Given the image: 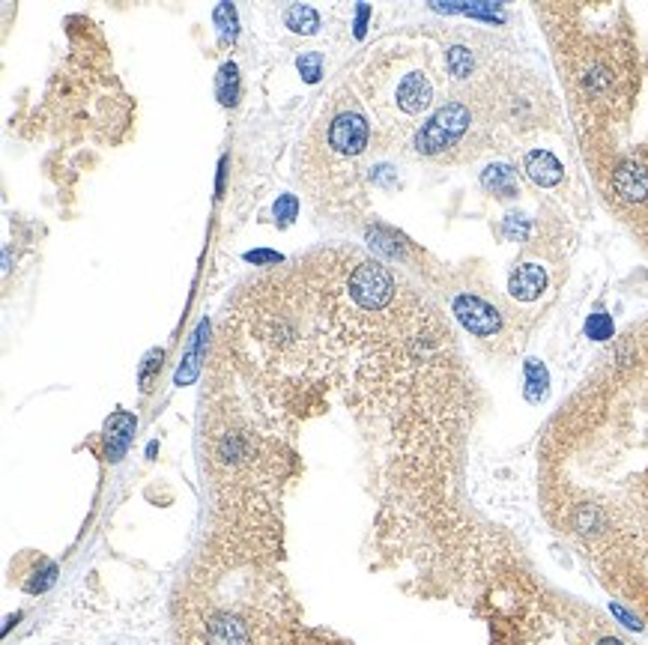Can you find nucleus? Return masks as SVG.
<instances>
[{"instance_id": "f257e3e1", "label": "nucleus", "mask_w": 648, "mask_h": 645, "mask_svg": "<svg viewBox=\"0 0 648 645\" xmlns=\"http://www.w3.org/2000/svg\"><path fill=\"white\" fill-rule=\"evenodd\" d=\"M371 129L365 114L344 99L341 93L323 108V117L314 123L302 144L305 168L299 177H305L308 189L323 198H347L356 195L359 177H362V156L368 153Z\"/></svg>"}, {"instance_id": "f03ea898", "label": "nucleus", "mask_w": 648, "mask_h": 645, "mask_svg": "<svg viewBox=\"0 0 648 645\" xmlns=\"http://www.w3.org/2000/svg\"><path fill=\"white\" fill-rule=\"evenodd\" d=\"M359 93L386 135H404L431 114L436 84L413 48H377L359 72Z\"/></svg>"}, {"instance_id": "7ed1b4c3", "label": "nucleus", "mask_w": 648, "mask_h": 645, "mask_svg": "<svg viewBox=\"0 0 648 645\" xmlns=\"http://www.w3.org/2000/svg\"><path fill=\"white\" fill-rule=\"evenodd\" d=\"M472 129V108L460 99L439 105L431 117L413 132V150L425 159H442L463 144Z\"/></svg>"}, {"instance_id": "20e7f679", "label": "nucleus", "mask_w": 648, "mask_h": 645, "mask_svg": "<svg viewBox=\"0 0 648 645\" xmlns=\"http://www.w3.org/2000/svg\"><path fill=\"white\" fill-rule=\"evenodd\" d=\"M454 317L472 332V335H478V338H490V335H496L499 329H502V317H499V311L490 305V302H484V299H478V296H472V293H460L457 299H454Z\"/></svg>"}, {"instance_id": "39448f33", "label": "nucleus", "mask_w": 648, "mask_h": 645, "mask_svg": "<svg viewBox=\"0 0 648 645\" xmlns=\"http://www.w3.org/2000/svg\"><path fill=\"white\" fill-rule=\"evenodd\" d=\"M616 192L628 204H646L648 201V165L643 159H628L616 171Z\"/></svg>"}, {"instance_id": "423d86ee", "label": "nucleus", "mask_w": 648, "mask_h": 645, "mask_svg": "<svg viewBox=\"0 0 648 645\" xmlns=\"http://www.w3.org/2000/svg\"><path fill=\"white\" fill-rule=\"evenodd\" d=\"M523 171H526V177H529L535 186H541V189H553V186H559L562 177H565L559 159H556L550 150H529V153L523 156Z\"/></svg>"}, {"instance_id": "0eeeda50", "label": "nucleus", "mask_w": 648, "mask_h": 645, "mask_svg": "<svg viewBox=\"0 0 648 645\" xmlns=\"http://www.w3.org/2000/svg\"><path fill=\"white\" fill-rule=\"evenodd\" d=\"M508 290L520 302H535L547 290V272H544V266H538V263H520L511 272V278H508Z\"/></svg>"}, {"instance_id": "6e6552de", "label": "nucleus", "mask_w": 648, "mask_h": 645, "mask_svg": "<svg viewBox=\"0 0 648 645\" xmlns=\"http://www.w3.org/2000/svg\"><path fill=\"white\" fill-rule=\"evenodd\" d=\"M481 186L496 198H514L517 195V171L508 165H490L481 174Z\"/></svg>"}, {"instance_id": "1a4fd4ad", "label": "nucleus", "mask_w": 648, "mask_h": 645, "mask_svg": "<svg viewBox=\"0 0 648 645\" xmlns=\"http://www.w3.org/2000/svg\"><path fill=\"white\" fill-rule=\"evenodd\" d=\"M135 430V419L129 413H117L111 422H108V457L111 460H120V454L126 451L129 445V436Z\"/></svg>"}, {"instance_id": "9d476101", "label": "nucleus", "mask_w": 648, "mask_h": 645, "mask_svg": "<svg viewBox=\"0 0 648 645\" xmlns=\"http://www.w3.org/2000/svg\"><path fill=\"white\" fill-rule=\"evenodd\" d=\"M547 392H550V374H547V368L538 359H529L526 362V398L532 404H538V401L547 398Z\"/></svg>"}, {"instance_id": "9b49d317", "label": "nucleus", "mask_w": 648, "mask_h": 645, "mask_svg": "<svg viewBox=\"0 0 648 645\" xmlns=\"http://www.w3.org/2000/svg\"><path fill=\"white\" fill-rule=\"evenodd\" d=\"M284 21H287V27L290 30H296V33H314L317 27H320V15L311 9V6H290L287 12H284Z\"/></svg>"}, {"instance_id": "f8f14e48", "label": "nucleus", "mask_w": 648, "mask_h": 645, "mask_svg": "<svg viewBox=\"0 0 648 645\" xmlns=\"http://www.w3.org/2000/svg\"><path fill=\"white\" fill-rule=\"evenodd\" d=\"M448 72L457 81H466L475 72V57H472V51L466 45H451L448 48Z\"/></svg>"}, {"instance_id": "ddd939ff", "label": "nucleus", "mask_w": 648, "mask_h": 645, "mask_svg": "<svg viewBox=\"0 0 648 645\" xmlns=\"http://www.w3.org/2000/svg\"><path fill=\"white\" fill-rule=\"evenodd\" d=\"M204 335H207V323L198 329V335H195V347H192V353H189V359H186V368H180V374H177V386H186V383H192L195 377H198V368H201V353H204Z\"/></svg>"}, {"instance_id": "4468645a", "label": "nucleus", "mask_w": 648, "mask_h": 645, "mask_svg": "<svg viewBox=\"0 0 648 645\" xmlns=\"http://www.w3.org/2000/svg\"><path fill=\"white\" fill-rule=\"evenodd\" d=\"M586 335L595 338V341H607V338H613V320H610V314H604V311L592 314V317L586 320Z\"/></svg>"}, {"instance_id": "2eb2a0df", "label": "nucleus", "mask_w": 648, "mask_h": 645, "mask_svg": "<svg viewBox=\"0 0 648 645\" xmlns=\"http://www.w3.org/2000/svg\"><path fill=\"white\" fill-rule=\"evenodd\" d=\"M299 72L305 75L308 84H314V81L323 75V54H317V51L302 54V57H299Z\"/></svg>"}, {"instance_id": "dca6fc26", "label": "nucleus", "mask_w": 648, "mask_h": 645, "mask_svg": "<svg viewBox=\"0 0 648 645\" xmlns=\"http://www.w3.org/2000/svg\"><path fill=\"white\" fill-rule=\"evenodd\" d=\"M299 213V201L293 198V195H284V198H278V204H275V215L281 218V224H287V221H293Z\"/></svg>"}, {"instance_id": "f3484780", "label": "nucleus", "mask_w": 648, "mask_h": 645, "mask_svg": "<svg viewBox=\"0 0 648 645\" xmlns=\"http://www.w3.org/2000/svg\"><path fill=\"white\" fill-rule=\"evenodd\" d=\"M505 233L523 239V233H526V221H523V215H508V221H505Z\"/></svg>"}, {"instance_id": "a211bd4d", "label": "nucleus", "mask_w": 648, "mask_h": 645, "mask_svg": "<svg viewBox=\"0 0 648 645\" xmlns=\"http://www.w3.org/2000/svg\"><path fill=\"white\" fill-rule=\"evenodd\" d=\"M613 613H616V616H619V619H622V622H625V625H628V628H634V631H637V628H640V622H637V619H634V616H631V613H625V610H622V607H613Z\"/></svg>"}, {"instance_id": "6ab92c4d", "label": "nucleus", "mask_w": 648, "mask_h": 645, "mask_svg": "<svg viewBox=\"0 0 648 645\" xmlns=\"http://www.w3.org/2000/svg\"><path fill=\"white\" fill-rule=\"evenodd\" d=\"M598 645H625L622 640H616V637H607V640H601Z\"/></svg>"}]
</instances>
